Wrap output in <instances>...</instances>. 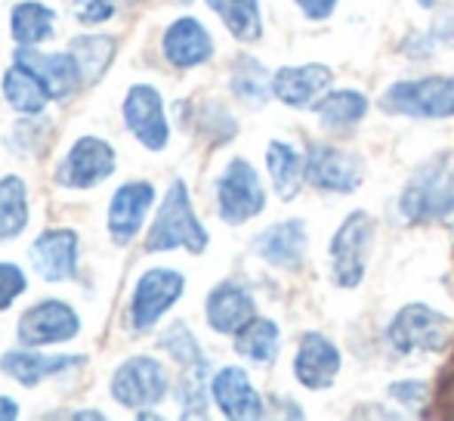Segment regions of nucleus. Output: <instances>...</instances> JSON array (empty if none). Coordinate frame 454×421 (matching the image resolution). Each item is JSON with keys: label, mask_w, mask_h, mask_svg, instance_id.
<instances>
[{"label": "nucleus", "mask_w": 454, "mask_h": 421, "mask_svg": "<svg viewBox=\"0 0 454 421\" xmlns=\"http://www.w3.org/2000/svg\"><path fill=\"white\" fill-rule=\"evenodd\" d=\"M4 93H6V99H10V106L22 115H41L50 99L43 81L37 78L31 68H25L22 62H16V66L4 75Z\"/></svg>", "instance_id": "obj_23"}, {"label": "nucleus", "mask_w": 454, "mask_h": 421, "mask_svg": "<svg viewBox=\"0 0 454 421\" xmlns=\"http://www.w3.org/2000/svg\"><path fill=\"white\" fill-rule=\"evenodd\" d=\"M124 118L145 149L158 152L168 146L170 127H168V118H164L161 93H158L155 87H149V84L133 87L124 99Z\"/></svg>", "instance_id": "obj_11"}, {"label": "nucleus", "mask_w": 454, "mask_h": 421, "mask_svg": "<svg viewBox=\"0 0 454 421\" xmlns=\"http://www.w3.org/2000/svg\"><path fill=\"white\" fill-rule=\"evenodd\" d=\"M210 391H214V400L223 409V416H229V418L263 416V400H260V393L254 391V385L247 381V375L241 372L239 366L220 369V372L214 375Z\"/></svg>", "instance_id": "obj_19"}, {"label": "nucleus", "mask_w": 454, "mask_h": 421, "mask_svg": "<svg viewBox=\"0 0 454 421\" xmlns=\"http://www.w3.org/2000/svg\"><path fill=\"white\" fill-rule=\"evenodd\" d=\"M294 372H297V378L303 387H312V391L331 387L337 378V372H340V350H337L325 335L309 331V335L300 338Z\"/></svg>", "instance_id": "obj_14"}, {"label": "nucleus", "mask_w": 454, "mask_h": 421, "mask_svg": "<svg viewBox=\"0 0 454 421\" xmlns=\"http://www.w3.org/2000/svg\"><path fill=\"white\" fill-rule=\"evenodd\" d=\"M371 245H374V220L364 210H356L331 239V276L340 289H356L362 282Z\"/></svg>", "instance_id": "obj_4"}, {"label": "nucleus", "mask_w": 454, "mask_h": 421, "mask_svg": "<svg viewBox=\"0 0 454 421\" xmlns=\"http://www.w3.org/2000/svg\"><path fill=\"white\" fill-rule=\"evenodd\" d=\"M155 199L152 183H124L118 193L112 195V210H108V229L118 245H127L133 235L139 233L149 205Z\"/></svg>", "instance_id": "obj_16"}, {"label": "nucleus", "mask_w": 454, "mask_h": 421, "mask_svg": "<svg viewBox=\"0 0 454 421\" xmlns=\"http://www.w3.org/2000/svg\"><path fill=\"white\" fill-rule=\"evenodd\" d=\"M114 37H106V35H87V37H74L72 44H68V53L78 60L81 66V75H84L87 84H93V81H99V75L106 72L108 60H112L114 53Z\"/></svg>", "instance_id": "obj_29"}, {"label": "nucleus", "mask_w": 454, "mask_h": 421, "mask_svg": "<svg viewBox=\"0 0 454 421\" xmlns=\"http://www.w3.org/2000/svg\"><path fill=\"white\" fill-rule=\"evenodd\" d=\"M28 223V195L19 177L0 180V242L19 235Z\"/></svg>", "instance_id": "obj_28"}, {"label": "nucleus", "mask_w": 454, "mask_h": 421, "mask_svg": "<svg viewBox=\"0 0 454 421\" xmlns=\"http://www.w3.org/2000/svg\"><path fill=\"white\" fill-rule=\"evenodd\" d=\"M16 416H19V406L10 397H0V418H16Z\"/></svg>", "instance_id": "obj_37"}, {"label": "nucleus", "mask_w": 454, "mask_h": 421, "mask_svg": "<svg viewBox=\"0 0 454 421\" xmlns=\"http://www.w3.org/2000/svg\"><path fill=\"white\" fill-rule=\"evenodd\" d=\"M380 106L393 115H411V118H451L454 78L402 81L383 93Z\"/></svg>", "instance_id": "obj_5"}, {"label": "nucleus", "mask_w": 454, "mask_h": 421, "mask_svg": "<svg viewBox=\"0 0 454 421\" xmlns=\"http://www.w3.org/2000/svg\"><path fill=\"white\" fill-rule=\"evenodd\" d=\"M81 329V319L68 304L62 301H41L28 307L19 319V341L28 347H41V344H56L74 338Z\"/></svg>", "instance_id": "obj_9"}, {"label": "nucleus", "mask_w": 454, "mask_h": 421, "mask_svg": "<svg viewBox=\"0 0 454 421\" xmlns=\"http://www.w3.org/2000/svg\"><path fill=\"white\" fill-rule=\"evenodd\" d=\"M254 319V298L239 282H223L207 298V322L220 335H235Z\"/></svg>", "instance_id": "obj_20"}, {"label": "nucleus", "mask_w": 454, "mask_h": 421, "mask_svg": "<svg viewBox=\"0 0 454 421\" xmlns=\"http://www.w3.org/2000/svg\"><path fill=\"white\" fill-rule=\"evenodd\" d=\"M418 4H420V6H433L436 0H418Z\"/></svg>", "instance_id": "obj_38"}, {"label": "nucleus", "mask_w": 454, "mask_h": 421, "mask_svg": "<svg viewBox=\"0 0 454 421\" xmlns=\"http://www.w3.org/2000/svg\"><path fill=\"white\" fill-rule=\"evenodd\" d=\"M306 174L318 189L328 193H356L362 187V162L334 146L316 143L306 158Z\"/></svg>", "instance_id": "obj_12"}, {"label": "nucleus", "mask_w": 454, "mask_h": 421, "mask_svg": "<svg viewBox=\"0 0 454 421\" xmlns=\"http://www.w3.org/2000/svg\"><path fill=\"white\" fill-rule=\"evenodd\" d=\"M149 251H170V248H189V251L201 254L207 248V233L198 223L195 210H192L185 183L176 180L164 195V205L155 217L149 239H145Z\"/></svg>", "instance_id": "obj_2"}, {"label": "nucleus", "mask_w": 454, "mask_h": 421, "mask_svg": "<svg viewBox=\"0 0 454 421\" xmlns=\"http://www.w3.org/2000/svg\"><path fill=\"white\" fill-rule=\"evenodd\" d=\"M451 319L424 304H408L389 322V344L399 353H436L451 341Z\"/></svg>", "instance_id": "obj_3"}, {"label": "nucleus", "mask_w": 454, "mask_h": 421, "mask_svg": "<svg viewBox=\"0 0 454 421\" xmlns=\"http://www.w3.org/2000/svg\"><path fill=\"white\" fill-rule=\"evenodd\" d=\"M368 112V99L356 91H334L318 103V118L331 131H343V127L359 124Z\"/></svg>", "instance_id": "obj_27"}, {"label": "nucleus", "mask_w": 454, "mask_h": 421, "mask_svg": "<svg viewBox=\"0 0 454 421\" xmlns=\"http://www.w3.org/2000/svg\"><path fill=\"white\" fill-rule=\"evenodd\" d=\"M454 210V164L449 155H439L418 168L399 195V214L408 223H427Z\"/></svg>", "instance_id": "obj_1"}, {"label": "nucleus", "mask_w": 454, "mask_h": 421, "mask_svg": "<svg viewBox=\"0 0 454 421\" xmlns=\"http://www.w3.org/2000/svg\"><path fill=\"white\" fill-rule=\"evenodd\" d=\"M161 347L168 350L170 356H174L176 362H183V366L195 369V366H204V356H201V347H198V341L192 338V331L185 329L183 322H176L174 329L168 331V335L161 338Z\"/></svg>", "instance_id": "obj_32"}, {"label": "nucleus", "mask_w": 454, "mask_h": 421, "mask_svg": "<svg viewBox=\"0 0 454 421\" xmlns=\"http://www.w3.org/2000/svg\"><path fill=\"white\" fill-rule=\"evenodd\" d=\"M216 199H220V217L226 223H245L266 208L263 183L245 158H235L223 171L220 183H216Z\"/></svg>", "instance_id": "obj_6"}, {"label": "nucleus", "mask_w": 454, "mask_h": 421, "mask_svg": "<svg viewBox=\"0 0 454 421\" xmlns=\"http://www.w3.org/2000/svg\"><path fill=\"white\" fill-rule=\"evenodd\" d=\"M331 68L309 62V66H297V68H281L272 78V93L291 108H306L316 103L318 93L328 91L331 84Z\"/></svg>", "instance_id": "obj_18"}, {"label": "nucleus", "mask_w": 454, "mask_h": 421, "mask_svg": "<svg viewBox=\"0 0 454 421\" xmlns=\"http://www.w3.org/2000/svg\"><path fill=\"white\" fill-rule=\"evenodd\" d=\"M25 291V273L12 264H0V310H6Z\"/></svg>", "instance_id": "obj_33"}, {"label": "nucleus", "mask_w": 454, "mask_h": 421, "mask_svg": "<svg viewBox=\"0 0 454 421\" xmlns=\"http://www.w3.org/2000/svg\"><path fill=\"white\" fill-rule=\"evenodd\" d=\"M31 264L43 282H66L78 273V235L72 229H50L31 245Z\"/></svg>", "instance_id": "obj_13"}, {"label": "nucleus", "mask_w": 454, "mask_h": 421, "mask_svg": "<svg viewBox=\"0 0 454 421\" xmlns=\"http://www.w3.org/2000/svg\"><path fill=\"white\" fill-rule=\"evenodd\" d=\"M270 75H266V68L260 66V62H254L251 56H241L239 62H235L232 68V91L239 93L241 99H247V103H266V97H270Z\"/></svg>", "instance_id": "obj_31"}, {"label": "nucleus", "mask_w": 454, "mask_h": 421, "mask_svg": "<svg viewBox=\"0 0 454 421\" xmlns=\"http://www.w3.org/2000/svg\"><path fill=\"white\" fill-rule=\"evenodd\" d=\"M84 356H41V353H22V350H10L0 360V369L6 375H12L16 381H22L25 387H35L37 381L50 378V375L68 372V369L81 366Z\"/></svg>", "instance_id": "obj_22"}, {"label": "nucleus", "mask_w": 454, "mask_h": 421, "mask_svg": "<svg viewBox=\"0 0 454 421\" xmlns=\"http://www.w3.org/2000/svg\"><path fill=\"white\" fill-rule=\"evenodd\" d=\"M395 400H402L405 406H420L427 400V387L420 381H402V385H393L389 387Z\"/></svg>", "instance_id": "obj_35"}, {"label": "nucleus", "mask_w": 454, "mask_h": 421, "mask_svg": "<svg viewBox=\"0 0 454 421\" xmlns=\"http://www.w3.org/2000/svg\"><path fill=\"white\" fill-rule=\"evenodd\" d=\"M254 248H257V254L266 264L281 266V270H294L306 258V223L303 220L275 223V226L263 229L254 239Z\"/></svg>", "instance_id": "obj_17"}, {"label": "nucleus", "mask_w": 454, "mask_h": 421, "mask_svg": "<svg viewBox=\"0 0 454 421\" xmlns=\"http://www.w3.org/2000/svg\"><path fill=\"white\" fill-rule=\"evenodd\" d=\"M278 344H281L278 325L270 322V319H251V322L239 331L235 347H239L241 356H247V360H254V362H272L275 353H278Z\"/></svg>", "instance_id": "obj_30"}, {"label": "nucleus", "mask_w": 454, "mask_h": 421, "mask_svg": "<svg viewBox=\"0 0 454 421\" xmlns=\"http://www.w3.org/2000/svg\"><path fill=\"white\" fill-rule=\"evenodd\" d=\"M266 164H270V177L275 183V193L278 199H294L303 187V158L291 149L287 143H270V155H266Z\"/></svg>", "instance_id": "obj_24"}, {"label": "nucleus", "mask_w": 454, "mask_h": 421, "mask_svg": "<svg viewBox=\"0 0 454 421\" xmlns=\"http://www.w3.org/2000/svg\"><path fill=\"white\" fill-rule=\"evenodd\" d=\"M210 53H214V41L198 19H176L164 35V56L180 68L201 66L210 60Z\"/></svg>", "instance_id": "obj_21"}, {"label": "nucleus", "mask_w": 454, "mask_h": 421, "mask_svg": "<svg viewBox=\"0 0 454 421\" xmlns=\"http://www.w3.org/2000/svg\"><path fill=\"white\" fill-rule=\"evenodd\" d=\"M56 12L43 4H19L12 10V37L22 47H35V44L53 37Z\"/></svg>", "instance_id": "obj_25"}, {"label": "nucleus", "mask_w": 454, "mask_h": 421, "mask_svg": "<svg viewBox=\"0 0 454 421\" xmlns=\"http://www.w3.org/2000/svg\"><path fill=\"white\" fill-rule=\"evenodd\" d=\"M114 171V149L99 137H81L78 143L68 149L66 162L59 168L62 187L87 189L102 183Z\"/></svg>", "instance_id": "obj_10"}, {"label": "nucleus", "mask_w": 454, "mask_h": 421, "mask_svg": "<svg viewBox=\"0 0 454 421\" xmlns=\"http://www.w3.org/2000/svg\"><path fill=\"white\" fill-rule=\"evenodd\" d=\"M207 4L239 41H257L263 31L257 0H207Z\"/></svg>", "instance_id": "obj_26"}, {"label": "nucleus", "mask_w": 454, "mask_h": 421, "mask_svg": "<svg viewBox=\"0 0 454 421\" xmlns=\"http://www.w3.org/2000/svg\"><path fill=\"white\" fill-rule=\"evenodd\" d=\"M168 393V369L152 356H133L114 372L112 397L127 409L155 406Z\"/></svg>", "instance_id": "obj_7"}, {"label": "nucleus", "mask_w": 454, "mask_h": 421, "mask_svg": "<svg viewBox=\"0 0 454 421\" xmlns=\"http://www.w3.org/2000/svg\"><path fill=\"white\" fill-rule=\"evenodd\" d=\"M185 289V279L176 270H149L143 273L137 291H133L130 304V325L137 331H145L158 322L176 301H180Z\"/></svg>", "instance_id": "obj_8"}, {"label": "nucleus", "mask_w": 454, "mask_h": 421, "mask_svg": "<svg viewBox=\"0 0 454 421\" xmlns=\"http://www.w3.org/2000/svg\"><path fill=\"white\" fill-rule=\"evenodd\" d=\"M297 6L306 12L309 19H328L334 12L337 0H297Z\"/></svg>", "instance_id": "obj_36"}, {"label": "nucleus", "mask_w": 454, "mask_h": 421, "mask_svg": "<svg viewBox=\"0 0 454 421\" xmlns=\"http://www.w3.org/2000/svg\"><path fill=\"white\" fill-rule=\"evenodd\" d=\"M72 10L81 22L96 25V22H106V19L114 16V0H74Z\"/></svg>", "instance_id": "obj_34"}, {"label": "nucleus", "mask_w": 454, "mask_h": 421, "mask_svg": "<svg viewBox=\"0 0 454 421\" xmlns=\"http://www.w3.org/2000/svg\"><path fill=\"white\" fill-rule=\"evenodd\" d=\"M16 62H22L25 68H31V72H35L37 78L43 81L50 99H68L74 91H78L81 81H84L78 60H74L72 53H50V56H43V53H35V50H19Z\"/></svg>", "instance_id": "obj_15"}]
</instances>
